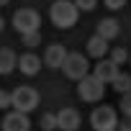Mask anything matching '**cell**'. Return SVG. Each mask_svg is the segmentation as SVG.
Masks as SVG:
<instances>
[{
	"mask_svg": "<svg viewBox=\"0 0 131 131\" xmlns=\"http://www.w3.org/2000/svg\"><path fill=\"white\" fill-rule=\"evenodd\" d=\"M49 16H51V23L57 28H72L77 23L80 8L75 5V0H54L49 8Z\"/></svg>",
	"mask_w": 131,
	"mask_h": 131,
	"instance_id": "6da1fadb",
	"label": "cell"
},
{
	"mask_svg": "<svg viewBox=\"0 0 131 131\" xmlns=\"http://www.w3.org/2000/svg\"><path fill=\"white\" fill-rule=\"evenodd\" d=\"M105 95V82L98 80L95 75H88L85 80H80L77 85V98L85 100V103H98L100 98Z\"/></svg>",
	"mask_w": 131,
	"mask_h": 131,
	"instance_id": "7a4b0ae2",
	"label": "cell"
},
{
	"mask_svg": "<svg viewBox=\"0 0 131 131\" xmlns=\"http://www.w3.org/2000/svg\"><path fill=\"white\" fill-rule=\"evenodd\" d=\"M39 23H41V18H39V13L31 10V8H21V10L13 13V28H16L21 36L36 34V31H39Z\"/></svg>",
	"mask_w": 131,
	"mask_h": 131,
	"instance_id": "3957f363",
	"label": "cell"
},
{
	"mask_svg": "<svg viewBox=\"0 0 131 131\" xmlns=\"http://www.w3.org/2000/svg\"><path fill=\"white\" fill-rule=\"evenodd\" d=\"M90 123H93V128L95 131H118V116H116V111L113 108H108V105H98L95 111H93V116H90Z\"/></svg>",
	"mask_w": 131,
	"mask_h": 131,
	"instance_id": "277c9868",
	"label": "cell"
},
{
	"mask_svg": "<svg viewBox=\"0 0 131 131\" xmlns=\"http://www.w3.org/2000/svg\"><path fill=\"white\" fill-rule=\"evenodd\" d=\"M39 105V93L34 88H26V85H18L13 90V111L18 113H28Z\"/></svg>",
	"mask_w": 131,
	"mask_h": 131,
	"instance_id": "5b68a950",
	"label": "cell"
},
{
	"mask_svg": "<svg viewBox=\"0 0 131 131\" xmlns=\"http://www.w3.org/2000/svg\"><path fill=\"white\" fill-rule=\"evenodd\" d=\"M62 70H64V75H67L70 80H77V82H80V80H85V77H88L90 64H88V59H85L82 54H77V51H75V54H70V57H67V62H64V67H62Z\"/></svg>",
	"mask_w": 131,
	"mask_h": 131,
	"instance_id": "8992f818",
	"label": "cell"
},
{
	"mask_svg": "<svg viewBox=\"0 0 131 131\" xmlns=\"http://www.w3.org/2000/svg\"><path fill=\"white\" fill-rule=\"evenodd\" d=\"M3 131H31L28 113H18V111L5 113V118H3Z\"/></svg>",
	"mask_w": 131,
	"mask_h": 131,
	"instance_id": "52a82bcc",
	"label": "cell"
},
{
	"mask_svg": "<svg viewBox=\"0 0 131 131\" xmlns=\"http://www.w3.org/2000/svg\"><path fill=\"white\" fill-rule=\"evenodd\" d=\"M67 57H70V51L64 49L62 44H49L46 46V51H44V64H49V67H64V62H67Z\"/></svg>",
	"mask_w": 131,
	"mask_h": 131,
	"instance_id": "ba28073f",
	"label": "cell"
},
{
	"mask_svg": "<svg viewBox=\"0 0 131 131\" xmlns=\"http://www.w3.org/2000/svg\"><path fill=\"white\" fill-rule=\"evenodd\" d=\"M93 75H95L98 80H103V82H113V80H116L121 72H118V64H116L113 59H100V62L95 64Z\"/></svg>",
	"mask_w": 131,
	"mask_h": 131,
	"instance_id": "9c48e42d",
	"label": "cell"
},
{
	"mask_svg": "<svg viewBox=\"0 0 131 131\" xmlns=\"http://www.w3.org/2000/svg\"><path fill=\"white\" fill-rule=\"evenodd\" d=\"M57 118H59V128L62 131H77V126H80V113L75 108H62L57 113Z\"/></svg>",
	"mask_w": 131,
	"mask_h": 131,
	"instance_id": "30bf717a",
	"label": "cell"
},
{
	"mask_svg": "<svg viewBox=\"0 0 131 131\" xmlns=\"http://www.w3.org/2000/svg\"><path fill=\"white\" fill-rule=\"evenodd\" d=\"M18 70L23 72V75H28V77H34V75H39V70H41V59L36 57V54H21L18 57Z\"/></svg>",
	"mask_w": 131,
	"mask_h": 131,
	"instance_id": "8fae6325",
	"label": "cell"
},
{
	"mask_svg": "<svg viewBox=\"0 0 131 131\" xmlns=\"http://www.w3.org/2000/svg\"><path fill=\"white\" fill-rule=\"evenodd\" d=\"M108 49H111V46H108V39H103V36H98V34L88 39V54H90V57H95L98 62H100V59H105Z\"/></svg>",
	"mask_w": 131,
	"mask_h": 131,
	"instance_id": "7c38bea8",
	"label": "cell"
},
{
	"mask_svg": "<svg viewBox=\"0 0 131 131\" xmlns=\"http://www.w3.org/2000/svg\"><path fill=\"white\" fill-rule=\"evenodd\" d=\"M18 67V57L13 49H0V75H10L13 70Z\"/></svg>",
	"mask_w": 131,
	"mask_h": 131,
	"instance_id": "4fadbf2b",
	"label": "cell"
},
{
	"mask_svg": "<svg viewBox=\"0 0 131 131\" xmlns=\"http://www.w3.org/2000/svg\"><path fill=\"white\" fill-rule=\"evenodd\" d=\"M121 34V26H118V21L116 18H103V21H98V36H103V39H116Z\"/></svg>",
	"mask_w": 131,
	"mask_h": 131,
	"instance_id": "5bb4252c",
	"label": "cell"
},
{
	"mask_svg": "<svg viewBox=\"0 0 131 131\" xmlns=\"http://www.w3.org/2000/svg\"><path fill=\"white\" fill-rule=\"evenodd\" d=\"M113 88H116V93H121V95L131 93V77H128V75H118V77L113 80Z\"/></svg>",
	"mask_w": 131,
	"mask_h": 131,
	"instance_id": "9a60e30c",
	"label": "cell"
},
{
	"mask_svg": "<svg viewBox=\"0 0 131 131\" xmlns=\"http://www.w3.org/2000/svg\"><path fill=\"white\" fill-rule=\"evenodd\" d=\"M41 128H44V131H54V128H59V118H57V113H44V116H41Z\"/></svg>",
	"mask_w": 131,
	"mask_h": 131,
	"instance_id": "2e32d148",
	"label": "cell"
},
{
	"mask_svg": "<svg viewBox=\"0 0 131 131\" xmlns=\"http://www.w3.org/2000/svg\"><path fill=\"white\" fill-rule=\"evenodd\" d=\"M111 59H113V62L118 64V67H121V64H126V62H128L131 57H128V51H126L123 46H116V49L111 51Z\"/></svg>",
	"mask_w": 131,
	"mask_h": 131,
	"instance_id": "e0dca14e",
	"label": "cell"
},
{
	"mask_svg": "<svg viewBox=\"0 0 131 131\" xmlns=\"http://www.w3.org/2000/svg\"><path fill=\"white\" fill-rule=\"evenodd\" d=\"M21 39H23V44H26L28 49H34V46L41 44V34H39V31H36V34H26V36H21Z\"/></svg>",
	"mask_w": 131,
	"mask_h": 131,
	"instance_id": "ac0fdd59",
	"label": "cell"
},
{
	"mask_svg": "<svg viewBox=\"0 0 131 131\" xmlns=\"http://www.w3.org/2000/svg\"><path fill=\"white\" fill-rule=\"evenodd\" d=\"M121 111H123V116H128L131 118V93H126V95H121Z\"/></svg>",
	"mask_w": 131,
	"mask_h": 131,
	"instance_id": "d6986e66",
	"label": "cell"
},
{
	"mask_svg": "<svg viewBox=\"0 0 131 131\" xmlns=\"http://www.w3.org/2000/svg\"><path fill=\"white\" fill-rule=\"evenodd\" d=\"M0 108H13V93L0 90Z\"/></svg>",
	"mask_w": 131,
	"mask_h": 131,
	"instance_id": "ffe728a7",
	"label": "cell"
},
{
	"mask_svg": "<svg viewBox=\"0 0 131 131\" xmlns=\"http://www.w3.org/2000/svg\"><path fill=\"white\" fill-rule=\"evenodd\" d=\"M75 5H77L80 10H93V8L98 5V0H75Z\"/></svg>",
	"mask_w": 131,
	"mask_h": 131,
	"instance_id": "44dd1931",
	"label": "cell"
},
{
	"mask_svg": "<svg viewBox=\"0 0 131 131\" xmlns=\"http://www.w3.org/2000/svg\"><path fill=\"white\" fill-rule=\"evenodd\" d=\"M103 3H105V8L118 10V8H123V5H126V0H103Z\"/></svg>",
	"mask_w": 131,
	"mask_h": 131,
	"instance_id": "7402d4cb",
	"label": "cell"
},
{
	"mask_svg": "<svg viewBox=\"0 0 131 131\" xmlns=\"http://www.w3.org/2000/svg\"><path fill=\"white\" fill-rule=\"evenodd\" d=\"M118 131H131V118H128V116L118 123Z\"/></svg>",
	"mask_w": 131,
	"mask_h": 131,
	"instance_id": "603a6c76",
	"label": "cell"
},
{
	"mask_svg": "<svg viewBox=\"0 0 131 131\" xmlns=\"http://www.w3.org/2000/svg\"><path fill=\"white\" fill-rule=\"evenodd\" d=\"M5 3H8V0H0V5H5Z\"/></svg>",
	"mask_w": 131,
	"mask_h": 131,
	"instance_id": "cb8c5ba5",
	"label": "cell"
}]
</instances>
